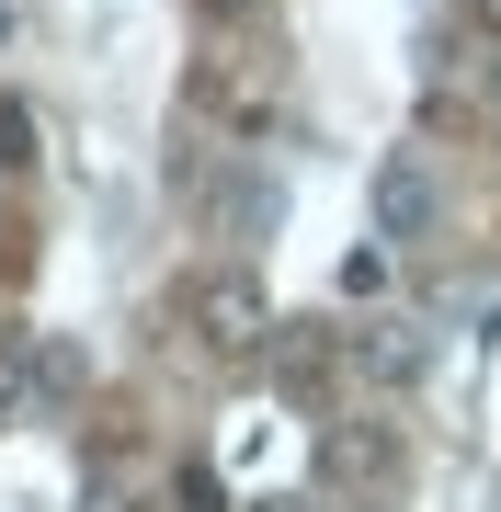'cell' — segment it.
I'll list each match as a JSON object with an SVG mask.
<instances>
[{"label":"cell","instance_id":"1","mask_svg":"<svg viewBox=\"0 0 501 512\" xmlns=\"http://www.w3.org/2000/svg\"><path fill=\"white\" fill-rule=\"evenodd\" d=\"M183 319H194V342L217 353V365H251V353H274V296H262L251 262H217V274H194Z\"/></svg>","mask_w":501,"mask_h":512},{"label":"cell","instance_id":"2","mask_svg":"<svg viewBox=\"0 0 501 512\" xmlns=\"http://www.w3.org/2000/svg\"><path fill=\"white\" fill-rule=\"evenodd\" d=\"M365 217H376V239H388V251H422V239L445 228V183H433L422 148H388V160L365 171Z\"/></svg>","mask_w":501,"mask_h":512},{"label":"cell","instance_id":"3","mask_svg":"<svg viewBox=\"0 0 501 512\" xmlns=\"http://www.w3.org/2000/svg\"><path fill=\"white\" fill-rule=\"evenodd\" d=\"M353 376H365V387H388V399H399V387H422L433 376V342H422V330H410V319H365V330H353Z\"/></svg>","mask_w":501,"mask_h":512},{"label":"cell","instance_id":"4","mask_svg":"<svg viewBox=\"0 0 501 512\" xmlns=\"http://www.w3.org/2000/svg\"><path fill=\"white\" fill-rule=\"evenodd\" d=\"M194 217L228 228V239H262V228L285 217V194L262 183V171H205V183H194Z\"/></svg>","mask_w":501,"mask_h":512},{"label":"cell","instance_id":"5","mask_svg":"<svg viewBox=\"0 0 501 512\" xmlns=\"http://www.w3.org/2000/svg\"><path fill=\"white\" fill-rule=\"evenodd\" d=\"M319 478H388V421H331Z\"/></svg>","mask_w":501,"mask_h":512},{"label":"cell","instance_id":"6","mask_svg":"<svg viewBox=\"0 0 501 512\" xmlns=\"http://www.w3.org/2000/svg\"><path fill=\"white\" fill-rule=\"evenodd\" d=\"M23 410H35V342L0 330V421H23Z\"/></svg>","mask_w":501,"mask_h":512},{"label":"cell","instance_id":"7","mask_svg":"<svg viewBox=\"0 0 501 512\" xmlns=\"http://www.w3.org/2000/svg\"><path fill=\"white\" fill-rule=\"evenodd\" d=\"M12 171H35V114L0 103V183H12Z\"/></svg>","mask_w":501,"mask_h":512},{"label":"cell","instance_id":"8","mask_svg":"<svg viewBox=\"0 0 501 512\" xmlns=\"http://www.w3.org/2000/svg\"><path fill=\"white\" fill-rule=\"evenodd\" d=\"M388 262H399V251H388V239H365V251H353V262H342V296H376V285H388Z\"/></svg>","mask_w":501,"mask_h":512},{"label":"cell","instance_id":"9","mask_svg":"<svg viewBox=\"0 0 501 512\" xmlns=\"http://www.w3.org/2000/svg\"><path fill=\"white\" fill-rule=\"evenodd\" d=\"M319 365H331V342H319V330H297V342H285V353H274V376H285V387H308Z\"/></svg>","mask_w":501,"mask_h":512},{"label":"cell","instance_id":"10","mask_svg":"<svg viewBox=\"0 0 501 512\" xmlns=\"http://www.w3.org/2000/svg\"><path fill=\"white\" fill-rule=\"evenodd\" d=\"M69 387H80V353L46 342V353H35V399H69Z\"/></svg>","mask_w":501,"mask_h":512},{"label":"cell","instance_id":"11","mask_svg":"<svg viewBox=\"0 0 501 512\" xmlns=\"http://www.w3.org/2000/svg\"><path fill=\"white\" fill-rule=\"evenodd\" d=\"M251 512H319V501L308 490H274V501H251Z\"/></svg>","mask_w":501,"mask_h":512},{"label":"cell","instance_id":"12","mask_svg":"<svg viewBox=\"0 0 501 512\" xmlns=\"http://www.w3.org/2000/svg\"><path fill=\"white\" fill-rule=\"evenodd\" d=\"M467 23H479V35H501V0H467Z\"/></svg>","mask_w":501,"mask_h":512},{"label":"cell","instance_id":"13","mask_svg":"<svg viewBox=\"0 0 501 512\" xmlns=\"http://www.w3.org/2000/svg\"><path fill=\"white\" fill-rule=\"evenodd\" d=\"M80 512H126V501H80Z\"/></svg>","mask_w":501,"mask_h":512}]
</instances>
